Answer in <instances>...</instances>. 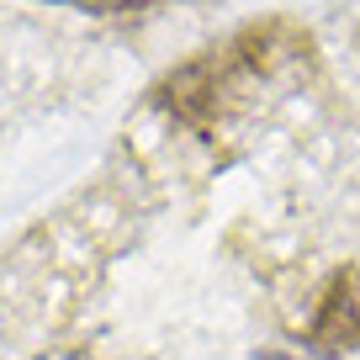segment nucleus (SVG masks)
Returning <instances> with one entry per match:
<instances>
[{"label": "nucleus", "instance_id": "obj_1", "mask_svg": "<svg viewBox=\"0 0 360 360\" xmlns=\"http://www.w3.org/2000/svg\"><path fill=\"white\" fill-rule=\"evenodd\" d=\"M313 339L323 349H349L360 339V270H339L328 281L323 313L313 323Z\"/></svg>", "mask_w": 360, "mask_h": 360}, {"label": "nucleus", "instance_id": "obj_2", "mask_svg": "<svg viewBox=\"0 0 360 360\" xmlns=\"http://www.w3.org/2000/svg\"><path fill=\"white\" fill-rule=\"evenodd\" d=\"M259 360H297V355H286V349H265Z\"/></svg>", "mask_w": 360, "mask_h": 360}]
</instances>
